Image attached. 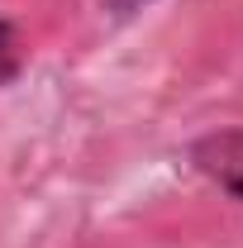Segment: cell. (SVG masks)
I'll return each instance as SVG.
<instances>
[{"label":"cell","mask_w":243,"mask_h":248,"mask_svg":"<svg viewBox=\"0 0 243 248\" xmlns=\"http://www.w3.org/2000/svg\"><path fill=\"white\" fill-rule=\"evenodd\" d=\"M186 162H191L210 186H219L224 196L243 201V129L200 134V139L186 148Z\"/></svg>","instance_id":"obj_1"},{"label":"cell","mask_w":243,"mask_h":248,"mask_svg":"<svg viewBox=\"0 0 243 248\" xmlns=\"http://www.w3.org/2000/svg\"><path fill=\"white\" fill-rule=\"evenodd\" d=\"M24 67V38L15 29V19H0V86H10Z\"/></svg>","instance_id":"obj_2"},{"label":"cell","mask_w":243,"mask_h":248,"mask_svg":"<svg viewBox=\"0 0 243 248\" xmlns=\"http://www.w3.org/2000/svg\"><path fill=\"white\" fill-rule=\"evenodd\" d=\"M105 5H110L115 15H134L138 5H152V0H105Z\"/></svg>","instance_id":"obj_3"}]
</instances>
